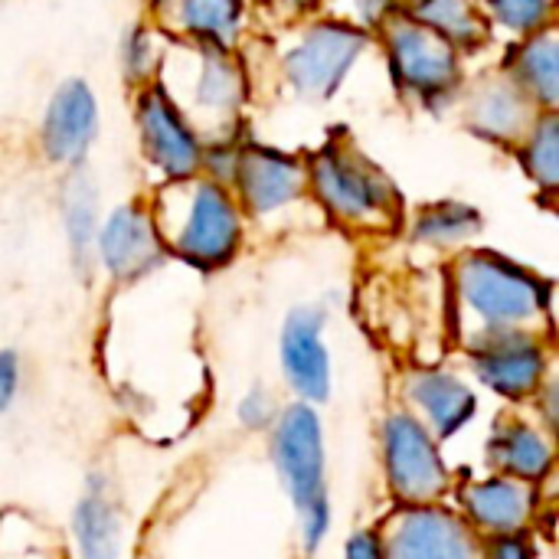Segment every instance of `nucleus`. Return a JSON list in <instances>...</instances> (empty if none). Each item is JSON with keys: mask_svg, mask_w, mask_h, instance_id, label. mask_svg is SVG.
<instances>
[{"mask_svg": "<svg viewBox=\"0 0 559 559\" xmlns=\"http://www.w3.org/2000/svg\"><path fill=\"white\" fill-rule=\"evenodd\" d=\"M550 282L498 255L468 252L452 269V324L465 347L508 334L534 331L550 314Z\"/></svg>", "mask_w": 559, "mask_h": 559, "instance_id": "f257e3e1", "label": "nucleus"}, {"mask_svg": "<svg viewBox=\"0 0 559 559\" xmlns=\"http://www.w3.org/2000/svg\"><path fill=\"white\" fill-rule=\"evenodd\" d=\"M167 252L200 269L226 265L242 242L239 203L216 180H174L157 200L151 216Z\"/></svg>", "mask_w": 559, "mask_h": 559, "instance_id": "f03ea898", "label": "nucleus"}, {"mask_svg": "<svg viewBox=\"0 0 559 559\" xmlns=\"http://www.w3.org/2000/svg\"><path fill=\"white\" fill-rule=\"evenodd\" d=\"M177 52L180 56L170 62L164 59V95L177 105L193 131H229L246 98V79L236 59L210 43H193L190 49Z\"/></svg>", "mask_w": 559, "mask_h": 559, "instance_id": "7ed1b4c3", "label": "nucleus"}, {"mask_svg": "<svg viewBox=\"0 0 559 559\" xmlns=\"http://www.w3.org/2000/svg\"><path fill=\"white\" fill-rule=\"evenodd\" d=\"M308 183L324 210L347 226L383 229L400 213L396 187L347 141H331L321 147L308 167Z\"/></svg>", "mask_w": 559, "mask_h": 559, "instance_id": "20e7f679", "label": "nucleus"}, {"mask_svg": "<svg viewBox=\"0 0 559 559\" xmlns=\"http://www.w3.org/2000/svg\"><path fill=\"white\" fill-rule=\"evenodd\" d=\"M380 445L386 485L403 508L439 504L449 495L452 472L442 459L439 439L409 409H393L383 419Z\"/></svg>", "mask_w": 559, "mask_h": 559, "instance_id": "39448f33", "label": "nucleus"}, {"mask_svg": "<svg viewBox=\"0 0 559 559\" xmlns=\"http://www.w3.org/2000/svg\"><path fill=\"white\" fill-rule=\"evenodd\" d=\"M272 465L295 508V518L331 504L328 498V462L324 429L311 403L285 406L272 423Z\"/></svg>", "mask_w": 559, "mask_h": 559, "instance_id": "423d86ee", "label": "nucleus"}, {"mask_svg": "<svg viewBox=\"0 0 559 559\" xmlns=\"http://www.w3.org/2000/svg\"><path fill=\"white\" fill-rule=\"evenodd\" d=\"M383 559H485V537L442 504H416L393 514L380 531Z\"/></svg>", "mask_w": 559, "mask_h": 559, "instance_id": "0eeeda50", "label": "nucleus"}, {"mask_svg": "<svg viewBox=\"0 0 559 559\" xmlns=\"http://www.w3.org/2000/svg\"><path fill=\"white\" fill-rule=\"evenodd\" d=\"M386 52L393 79L423 102H439L459 85L455 46L413 16H396L386 23Z\"/></svg>", "mask_w": 559, "mask_h": 559, "instance_id": "6e6552de", "label": "nucleus"}, {"mask_svg": "<svg viewBox=\"0 0 559 559\" xmlns=\"http://www.w3.org/2000/svg\"><path fill=\"white\" fill-rule=\"evenodd\" d=\"M364 49V29L347 23H318L285 52V75L298 95L328 98L341 88L344 75L354 69Z\"/></svg>", "mask_w": 559, "mask_h": 559, "instance_id": "1a4fd4ad", "label": "nucleus"}, {"mask_svg": "<svg viewBox=\"0 0 559 559\" xmlns=\"http://www.w3.org/2000/svg\"><path fill=\"white\" fill-rule=\"evenodd\" d=\"M472 373L504 400H531L547 383V347L534 331H508L468 347Z\"/></svg>", "mask_w": 559, "mask_h": 559, "instance_id": "9d476101", "label": "nucleus"}, {"mask_svg": "<svg viewBox=\"0 0 559 559\" xmlns=\"http://www.w3.org/2000/svg\"><path fill=\"white\" fill-rule=\"evenodd\" d=\"M138 138L147 160L160 167L170 180L193 177L203 164L200 134L187 124V118L177 111L160 85L138 95Z\"/></svg>", "mask_w": 559, "mask_h": 559, "instance_id": "9b49d317", "label": "nucleus"}, {"mask_svg": "<svg viewBox=\"0 0 559 559\" xmlns=\"http://www.w3.org/2000/svg\"><path fill=\"white\" fill-rule=\"evenodd\" d=\"M459 508H462L459 514L485 540L518 537V534H527V527L537 518V485L508 478V475L468 481L459 491Z\"/></svg>", "mask_w": 559, "mask_h": 559, "instance_id": "f8f14e48", "label": "nucleus"}, {"mask_svg": "<svg viewBox=\"0 0 559 559\" xmlns=\"http://www.w3.org/2000/svg\"><path fill=\"white\" fill-rule=\"evenodd\" d=\"M324 311L321 308H295L282 324L278 357L288 386L301 396V403H324L331 396V354L324 344Z\"/></svg>", "mask_w": 559, "mask_h": 559, "instance_id": "ddd939ff", "label": "nucleus"}, {"mask_svg": "<svg viewBox=\"0 0 559 559\" xmlns=\"http://www.w3.org/2000/svg\"><path fill=\"white\" fill-rule=\"evenodd\" d=\"M95 249L102 265L108 269L111 278L134 282L147 272H154L164 259L167 249L160 242V233L151 219V213L124 203L95 233Z\"/></svg>", "mask_w": 559, "mask_h": 559, "instance_id": "4468645a", "label": "nucleus"}, {"mask_svg": "<svg viewBox=\"0 0 559 559\" xmlns=\"http://www.w3.org/2000/svg\"><path fill=\"white\" fill-rule=\"evenodd\" d=\"M229 180H236L242 206L255 216H265L305 193L308 170L288 154L269 147H242L236 154Z\"/></svg>", "mask_w": 559, "mask_h": 559, "instance_id": "2eb2a0df", "label": "nucleus"}, {"mask_svg": "<svg viewBox=\"0 0 559 559\" xmlns=\"http://www.w3.org/2000/svg\"><path fill=\"white\" fill-rule=\"evenodd\" d=\"M406 400H409V413L439 439H452L459 436L478 413V396L475 390L449 373V370H439V367H423V370H413L409 380H406Z\"/></svg>", "mask_w": 559, "mask_h": 559, "instance_id": "dca6fc26", "label": "nucleus"}, {"mask_svg": "<svg viewBox=\"0 0 559 559\" xmlns=\"http://www.w3.org/2000/svg\"><path fill=\"white\" fill-rule=\"evenodd\" d=\"M98 134V105L95 92L82 79H69L56 88L46 121H43V147L56 164H79Z\"/></svg>", "mask_w": 559, "mask_h": 559, "instance_id": "f3484780", "label": "nucleus"}, {"mask_svg": "<svg viewBox=\"0 0 559 559\" xmlns=\"http://www.w3.org/2000/svg\"><path fill=\"white\" fill-rule=\"evenodd\" d=\"M488 465L495 475L521 478L531 485H540L554 475L557 449L550 429H540L527 419H501L485 445Z\"/></svg>", "mask_w": 559, "mask_h": 559, "instance_id": "a211bd4d", "label": "nucleus"}, {"mask_svg": "<svg viewBox=\"0 0 559 559\" xmlns=\"http://www.w3.org/2000/svg\"><path fill=\"white\" fill-rule=\"evenodd\" d=\"M121 511L102 472H92L72 508V540L79 559H121Z\"/></svg>", "mask_w": 559, "mask_h": 559, "instance_id": "6ab92c4d", "label": "nucleus"}, {"mask_svg": "<svg viewBox=\"0 0 559 559\" xmlns=\"http://www.w3.org/2000/svg\"><path fill=\"white\" fill-rule=\"evenodd\" d=\"M468 121L478 134L495 141H524L537 121V102L511 79H488L468 102Z\"/></svg>", "mask_w": 559, "mask_h": 559, "instance_id": "aec40b11", "label": "nucleus"}, {"mask_svg": "<svg viewBox=\"0 0 559 559\" xmlns=\"http://www.w3.org/2000/svg\"><path fill=\"white\" fill-rule=\"evenodd\" d=\"M167 29L193 43L229 49L242 29V0H157Z\"/></svg>", "mask_w": 559, "mask_h": 559, "instance_id": "412c9836", "label": "nucleus"}, {"mask_svg": "<svg viewBox=\"0 0 559 559\" xmlns=\"http://www.w3.org/2000/svg\"><path fill=\"white\" fill-rule=\"evenodd\" d=\"M559 43L554 29H537L514 59L511 79L547 111L557 108L559 98Z\"/></svg>", "mask_w": 559, "mask_h": 559, "instance_id": "4be33fe9", "label": "nucleus"}, {"mask_svg": "<svg viewBox=\"0 0 559 559\" xmlns=\"http://www.w3.org/2000/svg\"><path fill=\"white\" fill-rule=\"evenodd\" d=\"M62 226L69 236V249L79 269H85L92 246H95V233H98V190L92 174L75 170L62 190Z\"/></svg>", "mask_w": 559, "mask_h": 559, "instance_id": "5701e85b", "label": "nucleus"}, {"mask_svg": "<svg viewBox=\"0 0 559 559\" xmlns=\"http://www.w3.org/2000/svg\"><path fill=\"white\" fill-rule=\"evenodd\" d=\"M413 20L445 36L455 49L485 43V20L475 0H409Z\"/></svg>", "mask_w": 559, "mask_h": 559, "instance_id": "b1692460", "label": "nucleus"}, {"mask_svg": "<svg viewBox=\"0 0 559 559\" xmlns=\"http://www.w3.org/2000/svg\"><path fill=\"white\" fill-rule=\"evenodd\" d=\"M485 226L481 213L468 203H436L426 206L413 226V239L432 249H452L478 236Z\"/></svg>", "mask_w": 559, "mask_h": 559, "instance_id": "393cba45", "label": "nucleus"}, {"mask_svg": "<svg viewBox=\"0 0 559 559\" xmlns=\"http://www.w3.org/2000/svg\"><path fill=\"white\" fill-rule=\"evenodd\" d=\"M527 170L531 177L544 187L554 190L559 180V121L554 111H547L544 118L534 121L531 134H527V151H524Z\"/></svg>", "mask_w": 559, "mask_h": 559, "instance_id": "a878e982", "label": "nucleus"}, {"mask_svg": "<svg viewBox=\"0 0 559 559\" xmlns=\"http://www.w3.org/2000/svg\"><path fill=\"white\" fill-rule=\"evenodd\" d=\"M488 7L504 26L518 33H534L547 23L554 0H488Z\"/></svg>", "mask_w": 559, "mask_h": 559, "instance_id": "bb28decb", "label": "nucleus"}, {"mask_svg": "<svg viewBox=\"0 0 559 559\" xmlns=\"http://www.w3.org/2000/svg\"><path fill=\"white\" fill-rule=\"evenodd\" d=\"M121 66H124L128 82H144L154 72V66H157V46H154V36L147 29H134L124 39Z\"/></svg>", "mask_w": 559, "mask_h": 559, "instance_id": "cd10ccee", "label": "nucleus"}, {"mask_svg": "<svg viewBox=\"0 0 559 559\" xmlns=\"http://www.w3.org/2000/svg\"><path fill=\"white\" fill-rule=\"evenodd\" d=\"M239 423L249 429V432H265L272 429L275 416H278V403L275 396L265 390V386H252L242 400H239Z\"/></svg>", "mask_w": 559, "mask_h": 559, "instance_id": "c85d7f7f", "label": "nucleus"}, {"mask_svg": "<svg viewBox=\"0 0 559 559\" xmlns=\"http://www.w3.org/2000/svg\"><path fill=\"white\" fill-rule=\"evenodd\" d=\"M20 393V357L16 350H0V416L16 403Z\"/></svg>", "mask_w": 559, "mask_h": 559, "instance_id": "c756f323", "label": "nucleus"}, {"mask_svg": "<svg viewBox=\"0 0 559 559\" xmlns=\"http://www.w3.org/2000/svg\"><path fill=\"white\" fill-rule=\"evenodd\" d=\"M344 559H383V537H380V531H357L344 544Z\"/></svg>", "mask_w": 559, "mask_h": 559, "instance_id": "7c9ffc66", "label": "nucleus"}, {"mask_svg": "<svg viewBox=\"0 0 559 559\" xmlns=\"http://www.w3.org/2000/svg\"><path fill=\"white\" fill-rule=\"evenodd\" d=\"M485 559H534V554H531V544L524 540V534H518V537L485 540Z\"/></svg>", "mask_w": 559, "mask_h": 559, "instance_id": "2f4dec72", "label": "nucleus"}, {"mask_svg": "<svg viewBox=\"0 0 559 559\" xmlns=\"http://www.w3.org/2000/svg\"><path fill=\"white\" fill-rule=\"evenodd\" d=\"M357 10H360L364 23L380 26L386 20V13L393 10V0H357Z\"/></svg>", "mask_w": 559, "mask_h": 559, "instance_id": "473e14b6", "label": "nucleus"}, {"mask_svg": "<svg viewBox=\"0 0 559 559\" xmlns=\"http://www.w3.org/2000/svg\"><path fill=\"white\" fill-rule=\"evenodd\" d=\"M13 559H66L59 550H52V547H46V544H39L36 537H29L23 547H16L13 550Z\"/></svg>", "mask_w": 559, "mask_h": 559, "instance_id": "72a5a7b5", "label": "nucleus"}, {"mask_svg": "<svg viewBox=\"0 0 559 559\" xmlns=\"http://www.w3.org/2000/svg\"><path fill=\"white\" fill-rule=\"evenodd\" d=\"M278 3H288V7H311L314 0H278Z\"/></svg>", "mask_w": 559, "mask_h": 559, "instance_id": "f704fd0d", "label": "nucleus"}]
</instances>
